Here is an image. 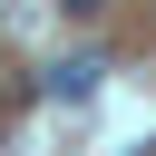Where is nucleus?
Wrapping results in <instances>:
<instances>
[{
	"label": "nucleus",
	"instance_id": "obj_2",
	"mask_svg": "<svg viewBox=\"0 0 156 156\" xmlns=\"http://www.w3.org/2000/svg\"><path fill=\"white\" fill-rule=\"evenodd\" d=\"M58 10H68V20H98V10H107V0H58Z\"/></svg>",
	"mask_w": 156,
	"mask_h": 156
},
{
	"label": "nucleus",
	"instance_id": "obj_1",
	"mask_svg": "<svg viewBox=\"0 0 156 156\" xmlns=\"http://www.w3.org/2000/svg\"><path fill=\"white\" fill-rule=\"evenodd\" d=\"M98 78H107V58H98V49H78V58H58V68H39V98H58V107H78V98H98Z\"/></svg>",
	"mask_w": 156,
	"mask_h": 156
}]
</instances>
